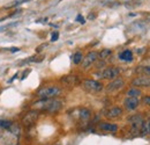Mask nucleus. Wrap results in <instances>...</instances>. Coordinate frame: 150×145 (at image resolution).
I'll return each instance as SVG.
<instances>
[{
	"label": "nucleus",
	"instance_id": "1",
	"mask_svg": "<svg viewBox=\"0 0 150 145\" xmlns=\"http://www.w3.org/2000/svg\"><path fill=\"white\" fill-rule=\"evenodd\" d=\"M63 102L59 100L52 99H41L32 105V108L36 110H45L49 113H57L61 109Z\"/></svg>",
	"mask_w": 150,
	"mask_h": 145
},
{
	"label": "nucleus",
	"instance_id": "2",
	"mask_svg": "<svg viewBox=\"0 0 150 145\" xmlns=\"http://www.w3.org/2000/svg\"><path fill=\"white\" fill-rule=\"evenodd\" d=\"M60 93H61L60 87H57V86H46V87L41 88L37 92V95L41 99H52L54 96H58Z\"/></svg>",
	"mask_w": 150,
	"mask_h": 145
},
{
	"label": "nucleus",
	"instance_id": "3",
	"mask_svg": "<svg viewBox=\"0 0 150 145\" xmlns=\"http://www.w3.org/2000/svg\"><path fill=\"white\" fill-rule=\"evenodd\" d=\"M83 88L89 93H98L103 89V85L99 81L88 79L83 81Z\"/></svg>",
	"mask_w": 150,
	"mask_h": 145
},
{
	"label": "nucleus",
	"instance_id": "4",
	"mask_svg": "<svg viewBox=\"0 0 150 145\" xmlns=\"http://www.w3.org/2000/svg\"><path fill=\"white\" fill-rule=\"evenodd\" d=\"M37 119H38V112L37 110H31V112H28L25 114V116L22 120V123L25 127H30L37 121Z\"/></svg>",
	"mask_w": 150,
	"mask_h": 145
},
{
	"label": "nucleus",
	"instance_id": "5",
	"mask_svg": "<svg viewBox=\"0 0 150 145\" xmlns=\"http://www.w3.org/2000/svg\"><path fill=\"white\" fill-rule=\"evenodd\" d=\"M128 121L132 124V129L134 131H140L141 130V127L143 124V119H142L141 115H134V116L129 117Z\"/></svg>",
	"mask_w": 150,
	"mask_h": 145
},
{
	"label": "nucleus",
	"instance_id": "6",
	"mask_svg": "<svg viewBox=\"0 0 150 145\" xmlns=\"http://www.w3.org/2000/svg\"><path fill=\"white\" fill-rule=\"evenodd\" d=\"M119 73H120L119 69H117V67H107L103 72V78L112 80V79H116L119 76Z\"/></svg>",
	"mask_w": 150,
	"mask_h": 145
},
{
	"label": "nucleus",
	"instance_id": "7",
	"mask_svg": "<svg viewBox=\"0 0 150 145\" xmlns=\"http://www.w3.org/2000/svg\"><path fill=\"white\" fill-rule=\"evenodd\" d=\"M125 85V81H124V79H121V78H116L112 83H110L109 85H107V87H106V89L107 91H110V92H114V91H118V89H120L122 86Z\"/></svg>",
	"mask_w": 150,
	"mask_h": 145
},
{
	"label": "nucleus",
	"instance_id": "8",
	"mask_svg": "<svg viewBox=\"0 0 150 145\" xmlns=\"http://www.w3.org/2000/svg\"><path fill=\"white\" fill-rule=\"evenodd\" d=\"M97 57H98V53L96 52V51H91V52H89L87 56H85V58L83 59V63H82V66L85 69V67H88V66H90L96 59H97Z\"/></svg>",
	"mask_w": 150,
	"mask_h": 145
},
{
	"label": "nucleus",
	"instance_id": "9",
	"mask_svg": "<svg viewBox=\"0 0 150 145\" xmlns=\"http://www.w3.org/2000/svg\"><path fill=\"white\" fill-rule=\"evenodd\" d=\"M139 106V99L138 98H127L125 100V107L128 109V110H134L136 109Z\"/></svg>",
	"mask_w": 150,
	"mask_h": 145
},
{
	"label": "nucleus",
	"instance_id": "10",
	"mask_svg": "<svg viewBox=\"0 0 150 145\" xmlns=\"http://www.w3.org/2000/svg\"><path fill=\"white\" fill-rule=\"evenodd\" d=\"M121 114H122L121 108H119V107H113V108L106 110L105 116H106L107 119H116V117H119Z\"/></svg>",
	"mask_w": 150,
	"mask_h": 145
},
{
	"label": "nucleus",
	"instance_id": "11",
	"mask_svg": "<svg viewBox=\"0 0 150 145\" xmlns=\"http://www.w3.org/2000/svg\"><path fill=\"white\" fill-rule=\"evenodd\" d=\"M134 86H150V77H139L133 80Z\"/></svg>",
	"mask_w": 150,
	"mask_h": 145
},
{
	"label": "nucleus",
	"instance_id": "12",
	"mask_svg": "<svg viewBox=\"0 0 150 145\" xmlns=\"http://www.w3.org/2000/svg\"><path fill=\"white\" fill-rule=\"evenodd\" d=\"M99 129L103 131H109V133H116L118 130L117 124H111V123H100Z\"/></svg>",
	"mask_w": 150,
	"mask_h": 145
},
{
	"label": "nucleus",
	"instance_id": "13",
	"mask_svg": "<svg viewBox=\"0 0 150 145\" xmlns=\"http://www.w3.org/2000/svg\"><path fill=\"white\" fill-rule=\"evenodd\" d=\"M119 58L121 60H126V62H131L133 59V52L131 50H125L119 55Z\"/></svg>",
	"mask_w": 150,
	"mask_h": 145
},
{
	"label": "nucleus",
	"instance_id": "14",
	"mask_svg": "<svg viewBox=\"0 0 150 145\" xmlns=\"http://www.w3.org/2000/svg\"><path fill=\"white\" fill-rule=\"evenodd\" d=\"M78 116L82 121H88L91 116V112L89 109H85V108H82L80 112H78Z\"/></svg>",
	"mask_w": 150,
	"mask_h": 145
},
{
	"label": "nucleus",
	"instance_id": "15",
	"mask_svg": "<svg viewBox=\"0 0 150 145\" xmlns=\"http://www.w3.org/2000/svg\"><path fill=\"white\" fill-rule=\"evenodd\" d=\"M77 78L73 76V74H69V76H66L65 78H63V83L66 84V85H75L77 84Z\"/></svg>",
	"mask_w": 150,
	"mask_h": 145
},
{
	"label": "nucleus",
	"instance_id": "16",
	"mask_svg": "<svg viewBox=\"0 0 150 145\" xmlns=\"http://www.w3.org/2000/svg\"><path fill=\"white\" fill-rule=\"evenodd\" d=\"M141 135L144 136V135H150V119L147 121V123L143 122L142 127H141Z\"/></svg>",
	"mask_w": 150,
	"mask_h": 145
},
{
	"label": "nucleus",
	"instance_id": "17",
	"mask_svg": "<svg viewBox=\"0 0 150 145\" xmlns=\"http://www.w3.org/2000/svg\"><path fill=\"white\" fill-rule=\"evenodd\" d=\"M127 95L131 98H139L141 95V91L138 88H131L127 91Z\"/></svg>",
	"mask_w": 150,
	"mask_h": 145
},
{
	"label": "nucleus",
	"instance_id": "18",
	"mask_svg": "<svg viewBox=\"0 0 150 145\" xmlns=\"http://www.w3.org/2000/svg\"><path fill=\"white\" fill-rule=\"evenodd\" d=\"M12 126H13L12 121H9V120H0V128H2L5 130H8V129L12 128Z\"/></svg>",
	"mask_w": 150,
	"mask_h": 145
},
{
	"label": "nucleus",
	"instance_id": "19",
	"mask_svg": "<svg viewBox=\"0 0 150 145\" xmlns=\"http://www.w3.org/2000/svg\"><path fill=\"white\" fill-rule=\"evenodd\" d=\"M82 59H83V55H82V52H81V51L75 52L74 56H73V63H74L75 65H78V64L82 62Z\"/></svg>",
	"mask_w": 150,
	"mask_h": 145
},
{
	"label": "nucleus",
	"instance_id": "20",
	"mask_svg": "<svg viewBox=\"0 0 150 145\" xmlns=\"http://www.w3.org/2000/svg\"><path fill=\"white\" fill-rule=\"evenodd\" d=\"M110 55H111V50H110V49H104V50L100 51V53L98 55V57L102 58V59H105V58H107Z\"/></svg>",
	"mask_w": 150,
	"mask_h": 145
},
{
	"label": "nucleus",
	"instance_id": "21",
	"mask_svg": "<svg viewBox=\"0 0 150 145\" xmlns=\"http://www.w3.org/2000/svg\"><path fill=\"white\" fill-rule=\"evenodd\" d=\"M15 26H17V22H10V23H8V24H6V26H2V27H0V33L7 30L9 27H15Z\"/></svg>",
	"mask_w": 150,
	"mask_h": 145
},
{
	"label": "nucleus",
	"instance_id": "22",
	"mask_svg": "<svg viewBox=\"0 0 150 145\" xmlns=\"http://www.w3.org/2000/svg\"><path fill=\"white\" fill-rule=\"evenodd\" d=\"M58 37H59V33H58V31H54V33L52 34V37H51V41H52V42H56V41L58 40Z\"/></svg>",
	"mask_w": 150,
	"mask_h": 145
},
{
	"label": "nucleus",
	"instance_id": "23",
	"mask_svg": "<svg viewBox=\"0 0 150 145\" xmlns=\"http://www.w3.org/2000/svg\"><path fill=\"white\" fill-rule=\"evenodd\" d=\"M76 21H77V22H81V23H84V22H85L84 17H83L81 14H78V15L76 16Z\"/></svg>",
	"mask_w": 150,
	"mask_h": 145
},
{
	"label": "nucleus",
	"instance_id": "24",
	"mask_svg": "<svg viewBox=\"0 0 150 145\" xmlns=\"http://www.w3.org/2000/svg\"><path fill=\"white\" fill-rule=\"evenodd\" d=\"M143 72H144L146 74H149L150 76V65L146 66V67H143Z\"/></svg>",
	"mask_w": 150,
	"mask_h": 145
},
{
	"label": "nucleus",
	"instance_id": "25",
	"mask_svg": "<svg viewBox=\"0 0 150 145\" xmlns=\"http://www.w3.org/2000/svg\"><path fill=\"white\" fill-rule=\"evenodd\" d=\"M143 101H144V103H146V105L150 106V96H146V98L143 99Z\"/></svg>",
	"mask_w": 150,
	"mask_h": 145
},
{
	"label": "nucleus",
	"instance_id": "26",
	"mask_svg": "<svg viewBox=\"0 0 150 145\" xmlns=\"http://www.w3.org/2000/svg\"><path fill=\"white\" fill-rule=\"evenodd\" d=\"M12 52H16V51H19V49L17 48H12V49H9Z\"/></svg>",
	"mask_w": 150,
	"mask_h": 145
},
{
	"label": "nucleus",
	"instance_id": "27",
	"mask_svg": "<svg viewBox=\"0 0 150 145\" xmlns=\"http://www.w3.org/2000/svg\"><path fill=\"white\" fill-rule=\"evenodd\" d=\"M94 17H95V14H90V15H89V19H90V20H94Z\"/></svg>",
	"mask_w": 150,
	"mask_h": 145
}]
</instances>
